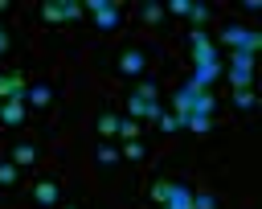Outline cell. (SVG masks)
Segmentation results:
<instances>
[{"label": "cell", "mask_w": 262, "mask_h": 209, "mask_svg": "<svg viewBox=\"0 0 262 209\" xmlns=\"http://www.w3.org/2000/svg\"><path fill=\"white\" fill-rule=\"evenodd\" d=\"M172 107H176V123L184 127V119L188 115H213V94L209 90H196L192 82H184V86H176V94H172Z\"/></svg>", "instance_id": "cell-1"}, {"label": "cell", "mask_w": 262, "mask_h": 209, "mask_svg": "<svg viewBox=\"0 0 262 209\" xmlns=\"http://www.w3.org/2000/svg\"><path fill=\"white\" fill-rule=\"evenodd\" d=\"M127 111H131L135 123H139V119H160V115H164V107L156 102V82H151V78H139V82L131 86V94H127Z\"/></svg>", "instance_id": "cell-2"}, {"label": "cell", "mask_w": 262, "mask_h": 209, "mask_svg": "<svg viewBox=\"0 0 262 209\" xmlns=\"http://www.w3.org/2000/svg\"><path fill=\"white\" fill-rule=\"evenodd\" d=\"M82 8L90 12V20L102 29V33H115L123 25V12H119V0H82Z\"/></svg>", "instance_id": "cell-3"}, {"label": "cell", "mask_w": 262, "mask_h": 209, "mask_svg": "<svg viewBox=\"0 0 262 209\" xmlns=\"http://www.w3.org/2000/svg\"><path fill=\"white\" fill-rule=\"evenodd\" d=\"M188 53H192V66H201V70H213V66H221L213 37H209V33H201V29H192V33H188Z\"/></svg>", "instance_id": "cell-4"}, {"label": "cell", "mask_w": 262, "mask_h": 209, "mask_svg": "<svg viewBox=\"0 0 262 209\" xmlns=\"http://www.w3.org/2000/svg\"><path fill=\"white\" fill-rule=\"evenodd\" d=\"M78 16H86L82 0H45L41 4V20L45 25H66V20H78Z\"/></svg>", "instance_id": "cell-5"}, {"label": "cell", "mask_w": 262, "mask_h": 209, "mask_svg": "<svg viewBox=\"0 0 262 209\" xmlns=\"http://www.w3.org/2000/svg\"><path fill=\"white\" fill-rule=\"evenodd\" d=\"M221 41L233 45L237 53H250V57L262 49V37H258L254 29H242V25H221Z\"/></svg>", "instance_id": "cell-6"}, {"label": "cell", "mask_w": 262, "mask_h": 209, "mask_svg": "<svg viewBox=\"0 0 262 209\" xmlns=\"http://www.w3.org/2000/svg\"><path fill=\"white\" fill-rule=\"evenodd\" d=\"M250 82H254V57L250 53H229V86L233 90H250Z\"/></svg>", "instance_id": "cell-7"}, {"label": "cell", "mask_w": 262, "mask_h": 209, "mask_svg": "<svg viewBox=\"0 0 262 209\" xmlns=\"http://www.w3.org/2000/svg\"><path fill=\"white\" fill-rule=\"evenodd\" d=\"M25 90H29V78H25L20 70L0 74V102H8V98H25Z\"/></svg>", "instance_id": "cell-8"}, {"label": "cell", "mask_w": 262, "mask_h": 209, "mask_svg": "<svg viewBox=\"0 0 262 209\" xmlns=\"http://www.w3.org/2000/svg\"><path fill=\"white\" fill-rule=\"evenodd\" d=\"M115 66H119V74H123V78H139V74H143V66H147V57H143V49H123Z\"/></svg>", "instance_id": "cell-9"}, {"label": "cell", "mask_w": 262, "mask_h": 209, "mask_svg": "<svg viewBox=\"0 0 262 209\" xmlns=\"http://www.w3.org/2000/svg\"><path fill=\"white\" fill-rule=\"evenodd\" d=\"M25 119H29L25 98H8V102H0V123H4V127H20Z\"/></svg>", "instance_id": "cell-10"}, {"label": "cell", "mask_w": 262, "mask_h": 209, "mask_svg": "<svg viewBox=\"0 0 262 209\" xmlns=\"http://www.w3.org/2000/svg\"><path fill=\"white\" fill-rule=\"evenodd\" d=\"M160 209H192V189L180 184V180H172V184H168V197H164Z\"/></svg>", "instance_id": "cell-11"}, {"label": "cell", "mask_w": 262, "mask_h": 209, "mask_svg": "<svg viewBox=\"0 0 262 209\" xmlns=\"http://www.w3.org/2000/svg\"><path fill=\"white\" fill-rule=\"evenodd\" d=\"M49 98H53V86H45V82H33L25 90V107H45Z\"/></svg>", "instance_id": "cell-12"}, {"label": "cell", "mask_w": 262, "mask_h": 209, "mask_svg": "<svg viewBox=\"0 0 262 209\" xmlns=\"http://www.w3.org/2000/svg\"><path fill=\"white\" fill-rule=\"evenodd\" d=\"M33 201H37V205H45V209H53V205H57V184H53V180H37Z\"/></svg>", "instance_id": "cell-13"}, {"label": "cell", "mask_w": 262, "mask_h": 209, "mask_svg": "<svg viewBox=\"0 0 262 209\" xmlns=\"http://www.w3.org/2000/svg\"><path fill=\"white\" fill-rule=\"evenodd\" d=\"M139 16H143V25H151V29H156V25H160V20L168 16V12H164V4L147 0V4H139Z\"/></svg>", "instance_id": "cell-14"}, {"label": "cell", "mask_w": 262, "mask_h": 209, "mask_svg": "<svg viewBox=\"0 0 262 209\" xmlns=\"http://www.w3.org/2000/svg\"><path fill=\"white\" fill-rule=\"evenodd\" d=\"M37 156H41L37 143H16L12 148V164H37Z\"/></svg>", "instance_id": "cell-15"}, {"label": "cell", "mask_w": 262, "mask_h": 209, "mask_svg": "<svg viewBox=\"0 0 262 209\" xmlns=\"http://www.w3.org/2000/svg\"><path fill=\"white\" fill-rule=\"evenodd\" d=\"M98 135H119V115L115 111H102L98 115Z\"/></svg>", "instance_id": "cell-16"}, {"label": "cell", "mask_w": 262, "mask_h": 209, "mask_svg": "<svg viewBox=\"0 0 262 209\" xmlns=\"http://www.w3.org/2000/svg\"><path fill=\"white\" fill-rule=\"evenodd\" d=\"M184 127H188L192 135H209V131H213V119H205V115H188Z\"/></svg>", "instance_id": "cell-17"}, {"label": "cell", "mask_w": 262, "mask_h": 209, "mask_svg": "<svg viewBox=\"0 0 262 209\" xmlns=\"http://www.w3.org/2000/svg\"><path fill=\"white\" fill-rule=\"evenodd\" d=\"M213 12H209V4H201V0H188V20H196V25H205Z\"/></svg>", "instance_id": "cell-18"}, {"label": "cell", "mask_w": 262, "mask_h": 209, "mask_svg": "<svg viewBox=\"0 0 262 209\" xmlns=\"http://www.w3.org/2000/svg\"><path fill=\"white\" fill-rule=\"evenodd\" d=\"M119 156H123V160H131V164H135V160H143V156H147V148H143V143H139V139H131V143H123V152H119Z\"/></svg>", "instance_id": "cell-19"}, {"label": "cell", "mask_w": 262, "mask_h": 209, "mask_svg": "<svg viewBox=\"0 0 262 209\" xmlns=\"http://www.w3.org/2000/svg\"><path fill=\"white\" fill-rule=\"evenodd\" d=\"M119 160H123V156H119L111 143H98V164H102V168H115Z\"/></svg>", "instance_id": "cell-20"}, {"label": "cell", "mask_w": 262, "mask_h": 209, "mask_svg": "<svg viewBox=\"0 0 262 209\" xmlns=\"http://www.w3.org/2000/svg\"><path fill=\"white\" fill-rule=\"evenodd\" d=\"M119 135H123L127 143H131V139H139V123H135V119H119Z\"/></svg>", "instance_id": "cell-21"}, {"label": "cell", "mask_w": 262, "mask_h": 209, "mask_svg": "<svg viewBox=\"0 0 262 209\" xmlns=\"http://www.w3.org/2000/svg\"><path fill=\"white\" fill-rule=\"evenodd\" d=\"M16 176H20V172H16V164H0V189H12V184H16Z\"/></svg>", "instance_id": "cell-22"}, {"label": "cell", "mask_w": 262, "mask_h": 209, "mask_svg": "<svg viewBox=\"0 0 262 209\" xmlns=\"http://www.w3.org/2000/svg\"><path fill=\"white\" fill-rule=\"evenodd\" d=\"M192 209H217V197L213 193H192Z\"/></svg>", "instance_id": "cell-23"}, {"label": "cell", "mask_w": 262, "mask_h": 209, "mask_svg": "<svg viewBox=\"0 0 262 209\" xmlns=\"http://www.w3.org/2000/svg\"><path fill=\"white\" fill-rule=\"evenodd\" d=\"M233 107H237V111H250V107H254V94H250V90H233Z\"/></svg>", "instance_id": "cell-24"}, {"label": "cell", "mask_w": 262, "mask_h": 209, "mask_svg": "<svg viewBox=\"0 0 262 209\" xmlns=\"http://www.w3.org/2000/svg\"><path fill=\"white\" fill-rule=\"evenodd\" d=\"M156 127H160V131L168 135V131H176L180 123H176V115H160V119H156Z\"/></svg>", "instance_id": "cell-25"}, {"label": "cell", "mask_w": 262, "mask_h": 209, "mask_svg": "<svg viewBox=\"0 0 262 209\" xmlns=\"http://www.w3.org/2000/svg\"><path fill=\"white\" fill-rule=\"evenodd\" d=\"M164 12H176V16H188V0H172V4H164Z\"/></svg>", "instance_id": "cell-26"}, {"label": "cell", "mask_w": 262, "mask_h": 209, "mask_svg": "<svg viewBox=\"0 0 262 209\" xmlns=\"http://www.w3.org/2000/svg\"><path fill=\"white\" fill-rule=\"evenodd\" d=\"M8 49H12V41H8V29H4V25H0V57H4V53H8Z\"/></svg>", "instance_id": "cell-27"}, {"label": "cell", "mask_w": 262, "mask_h": 209, "mask_svg": "<svg viewBox=\"0 0 262 209\" xmlns=\"http://www.w3.org/2000/svg\"><path fill=\"white\" fill-rule=\"evenodd\" d=\"M4 8H8V0H0V12H4Z\"/></svg>", "instance_id": "cell-28"}, {"label": "cell", "mask_w": 262, "mask_h": 209, "mask_svg": "<svg viewBox=\"0 0 262 209\" xmlns=\"http://www.w3.org/2000/svg\"><path fill=\"white\" fill-rule=\"evenodd\" d=\"M66 209H70V205H66Z\"/></svg>", "instance_id": "cell-29"}]
</instances>
